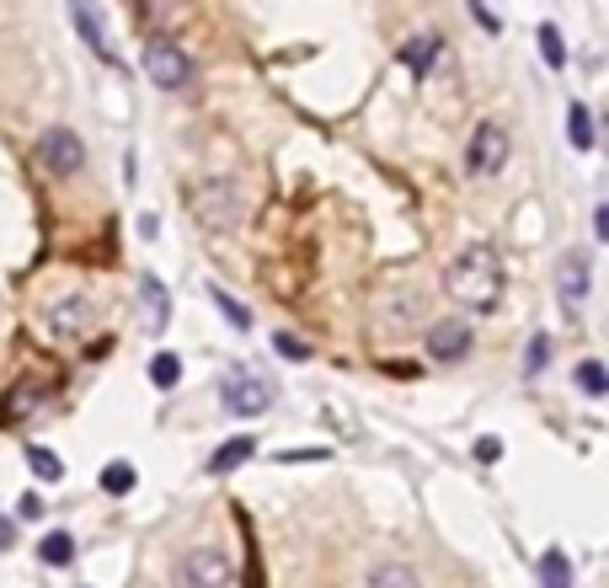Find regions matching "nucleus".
<instances>
[{"instance_id":"nucleus-17","label":"nucleus","mask_w":609,"mask_h":588,"mask_svg":"<svg viewBox=\"0 0 609 588\" xmlns=\"http://www.w3.org/2000/svg\"><path fill=\"white\" fill-rule=\"evenodd\" d=\"M38 556H43V562H49V567H70V562H75V540H70L65 530H54V535H43Z\"/></svg>"},{"instance_id":"nucleus-2","label":"nucleus","mask_w":609,"mask_h":588,"mask_svg":"<svg viewBox=\"0 0 609 588\" xmlns=\"http://www.w3.org/2000/svg\"><path fill=\"white\" fill-rule=\"evenodd\" d=\"M139 65H145V75H150L161 91H187V86H193V59H187L182 43L166 38V33L145 38V54H139Z\"/></svg>"},{"instance_id":"nucleus-14","label":"nucleus","mask_w":609,"mask_h":588,"mask_svg":"<svg viewBox=\"0 0 609 588\" xmlns=\"http://www.w3.org/2000/svg\"><path fill=\"white\" fill-rule=\"evenodd\" d=\"M540 588H572V562H567V551H545V556H540Z\"/></svg>"},{"instance_id":"nucleus-13","label":"nucleus","mask_w":609,"mask_h":588,"mask_svg":"<svg viewBox=\"0 0 609 588\" xmlns=\"http://www.w3.org/2000/svg\"><path fill=\"white\" fill-rule=\"evenodd\" d=\"M364 588H423V578H417L406 562H385V567H374L369 572V583Z\"/></svg>"},{"instance_id":"nucleus-27","label":"nucleus","mask_w":609,"mask_h":588,"mask_svg":"<svg viewBox=\"0 0 609 588\" xmlns=\"http://www.w3.org/2000/svg\"><path fill=\"white\" fill-rule=\"evenodd\" d=\"M278 460H289V466H294V460H326V450H284Z\"/></svg>"},{"instance_id":"nucleus-10","label":"nucleus","mask_w":609,"mask_h":588,"mask_svg":"<svg viewBox=\"0 0 609 588\" xmlns=\"http://www.w3.org/2000/svg\"><path fill=\"white\" fill-rule=\"evenodd\" d=\"M91 316H97V300H86V294H70V300H54L49 305V327L59 337H81L91 327Z\"/></svg>"},{"instance_id":"nucleus-21","label":"nucleus","mask_w":609,"mask_h":588,"mask_svg":"<svg viewBox=\"0 0 609 588\" xmlns=\"http://www.w3.org/2000/svg\"><path fill=\"white\" fill-rule=\"evenodd\" d=\"M577 391H583V396H604V391H609V375H604L599 359H583V364H577Z\"/></svg>"},{"instance_id":"nucleus-6","label":"nucleus","mask_w":609,"mask_h":588,"mask_svg":"<svg viewBox=\"0 0 609 588\" xmlns=\"http://www.w3.org/2000/svg\"><path fill=\"white\" fill-rule=\"evenodd\" d=\"M230 583V556L214 551V546H198L182 556L177 567V588H225Z\"/></svg>"},{"instance_id":"nucleus-8","label":"nucleus","mask_w":609,"mask_h":588,"mask_svg":"<svg viewBox=\"0 0 609 588\" xmlns=\"http://www.w3.org/2000/svg\"><path fill=\"white\" fill-rule=\"evenodd\" d=\"M198 220L209 225V230L236 225V220H241V193H236V182H225V177L203 182V188H198Z\"/></svg>"},{"instance_id":"nucleus-26","label":"nucleus","mask_w":609,"mask_h":588,"mask_svg":"<svg viewBox=\"0 0 609 588\" xmlns=\"http://www.w3.org/2000/svg\"><path fill=\"white\" fill-rule=\"evenodd\" d=\"M273 348L284 353V359H294V364H300V359H310V343H300L294 332H278V337H273Z\"/></svg>"},{"instance_id":"nucleus-19","label":"nucleus","mask_w":609,"mask_h":588,"mask_svg":"<svg viewBox=\"0 0 609 588\" xmlns=\"http://www.w3.org/2000/svg\"><path fill=\"white\" fill-rule=\"evenodd\" d=\"M567 134H572V145L577 150H593V113L583 102H572V113H567Z\"/></svg>"},{"instance_id":"nucleus-28","label":"nucleus","mask_w":609,"mask_h":588,"mask_svg":"<svg viewBox=\"0 0 609 588\" xmlns=\"http://www.w3.org/2000/svg\"><path fill=\"white\" fill-rule=\"evenodd\" d=\"M11 540H17V524L0 514V551H11Z\"/></svg>"},{"instance_id":"nucleus-16","label":"nucleus","mask_w":609,"mask_h":588,"mask_svg":"<svg viewBox=\"0 0 609 588\" xmlns=\"http://www.w3.org/2000/svg\"><path fill=\"white\" fill-rule=\"evenodd\" d=\"M75 27H81L86 43H91L102 59H113V43H107V33H102V17H91V6H75Z\"/></svg>"},{"instance_id":"nucleus-11","label":"nucleus","mask_w":609,"mask_h":588,"mask_svg":"<svg viewBox=\"0 0 609 588\" xmlns=\"http://www.w3.org/2000/svg\"><path fill=\"white\" fill-rule=\"evenodd\" d=\"M561 311H583V300H588V257L583 252H567V262H561Z\"/></svg>"},{"instance_id":"nucleus-4","label":"nucleus","mask_w":609,"mask_h":588,"mask_svg":"<svg viewBox=\"0 0 609 588\" xmlns=\"http://www.w3.org/2000/svg\"><path fill=\"white\" fill-rule=\"evenodd\" d=\"M508 166V129L503 123H481L465 145V172L471 177H497Z\"/></svg>"},{"instance_id":"nucleus-23","label":"nucleus","mask_w":609,"mask_h":588,"mask_svg":"<svg viewBox=\"0 0 609 588\" xmlns=\"http://www.w3.org/2000/svg\"><path fill=\"white\" fill-rule=\"evenodd\" d=\"M150 380L161 385V391H171V385L182 380V359H177V353H155V359H150Z\"/></svg>"},{"instance_id":"nucleus-1","label":"nucleus","mask_w":609,"mask_h":588,"mask_svg":"<svg viewBox=\"0 0 609 588\" xmlns=\"http://www.w3.org/2000/svg\"><path fill=\"white\" fill-rule=\"evenodd\" d=\"M444 284L465 311H497V300H503V262H497L492 246H465V252L449 262Z\"/></svg>"},{"instance_id":"nucleus-3","label":"nucleus","mask_w":609,"mask_h":588,"mask_svg":"<svg viewBox=\"0 0 609 588\" xmlns=\"http://www.w3.org/2000/svg\"><path fill=\"white\" fill-rule=\"evenodd\" d=\"M273 385L252 375V369H230L225 385H220V401H225V412H236V417H257V412H268L273 407Z\"/></svg>"},{"instance_id":"nucleus-15","label":"nucleus","mask_w":609,"mask_h":588,"mask_svg":"<svg viewBox=\"0 0 609 588\" xmlns=\"http://www.w3.org/2000/svg\"><path fill=\"white\" fill-rule=\"evenodd\" d=\"M27 466H33L38 482H59V476H65V460L54 450H43V444H27Z\"/></svg>"},{"instance_id":"nucleus-25","label":"nucleus","mask_w":609,"mask_h":588,"mask_svg":"<svg viewBox=\"0 0 609 588\" xmlns=\"http://www.w3.org/2000/svg\"><path fill=\"white\" fill-rule=\"evenodd\" d=\"M540 54H545V65H551V70H561V59H567V54H561V33L551 22L540 27Z\"/></svg>"},{"instance_id":"nucleus-30","label":"nucleus","mask_w":609,"mask_h":588,"mask_svg":"<svg viewBox=\"0 0 609 588\" xmlns=\"http://www.w3.org/2000/svg\"><path fill=\"white\" fill-rule=\"evenodd\" d=\"M476 455H481V460H497V455H503V444H497V439H481Z\"/></svg>"},{"instance_id":"nucleus-24","label":"nucleus","mask_w":609,"mask_h":588,"mask_svg":"<svg viewBox=\"0 0 609 588\" xmlns=\"http://www.w3.org/2000/svg\"><path fill=\"white\" fill-rule=\"evenodd\" d=\"M214 294V305H220V316L230 321V327H236V332H246V327H252V311H246V305H236V294H225V289H209Z\"/></svg>"},{"instance_id":"nucleus-22","label":"nucleus","mask_w":609,"mask_h":588,"mask_svg":"<svg viewBox=\"0 0 609 588\" xmlns=\"http://www.w3.org/2000/svg\"><path fill=\"white\" fill-rule=\"evenodd\" d=\"M433 54H439V38H412V43H406V49H401V59H406V65H412L417 75H423L428 65H433Z\"/></svg>"},{"instance_id":"nucleus-12","label":"nucleus","mask_w":609,"mask_h":588,"mask_svg":"<svg viewBox=\"0 0 609 588\" xmlns=\"http://www.w3.org/2000/svg\"><path fill=\"white\" fill-rule=\"evenodd\" d=\"M252 455H257V444H252V439H230V444H220V450L209 455V471H214V476H225V471L246 466Z\"/></svg>"},{"instance_id":"nucleus-9","label":"nucleus","mask_w":609,"mask_h":588,"mask_svg":"<svg viewBox=\"0 0 609 588\" xmlns=\"http://www.w3.org/2000/svg\"><path fill=\"white\" fill-rule=\"evenodd\" d=\"M471 353V321H460V316H449L439 321V327H428V359H439V364H455Z\"/></svg>"},{"instance_id":"nucleus-18","label":"nucleus","mask_w":609,"mask_h":588,"mask_svg":"<svg viewBox=\"0 0 609 588\" xmlns=\"http://www.w3.org/2000/svg\"><path fill=\"white\" fill-rule=\"evenodd\" d=\"M139 482V471L129 466V460H113V466L102 471V492H113V498H123V492H134Z\"/></svg>"},{"instance_id":"nucleus-29","label":"nucleus","mask_w":609,"mask_h":588,"mask_svg":"<svg viewBox=\"0 0 609 588\" xmlns=\"http://www.w3.org/2000/svg\"><path fill=\"white\" fill-rule=\"evenodd\" d=\"M17 508H22V519H43V503L33 498V492H27V498H22Z\"/></svg>"},{"instance_id":"nucleus-7","label":"nucleus","mask_w":609,"mask_h":588,"mask_svg":"<svg viewBox=\"0 0 609 588\" xmlns=\"http://www.w3.org/2000/svg\"><path fill=\"white\" fill-rule=\"evenodd\" d=\"M134 321H139V332H150V337H161V332H166V321H171L166 284H161L155 273H139V289H134Z\"/></svg>"},{"instance_id":"nucleus-20","label":"nucleus","mask_w":609,"mask_h":588,"mask_svg":"<svg viewBox=\"0 0 609 588\" xmlns=\"http://www.w3.org/2000/svg\"><path fill=\"white\" fill-rule=\"evenodd\" d=\"M38 401H43V385H33V380H27L17 396H6V423H22V417L33 412Z\"/></svg>"},{"instance_id":"nucleus-31","label":"nucleus","mask_w":609,"mask_h":588,"mask_svg":"<svg viewBox=\"0 0 609 588\" xmlns=\"http://www.w3.org/2000/svg\"><path fill=\"white\" fill-rule=\"evenodd\" d=\"M545 353H551V348H545V337H535V348H529V369H540Z\"/></svg>"},{"instance_id":"nucleus-5","label":"nucleus","mask_w":609,"mask_h":588,"mask_svg":"<svg viewBox=\"0 0 609 588\" xmlns=\"http://www.w3.org/2000/svg\"><path fill=\"white\" fill-rule=\"evenodd\" d=\"M38 161H43V172H54V177H75L86 166V145L75 139V129H43Z\"/></svg>"}]
</instances>
